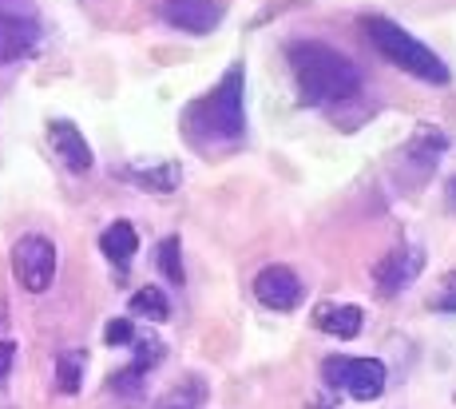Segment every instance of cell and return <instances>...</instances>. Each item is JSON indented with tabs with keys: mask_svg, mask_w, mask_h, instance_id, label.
I'll return each mask as SVG.
<instances>
[{
	"mask_svg": "<svg viewBox=\"0 0 456 409\" xmlns=\"http://www.w3.org/2000/svg\"><path fill=\"white\" fill-rule=\"evenodd\" d=\"M449 203H452V207H456V179H452V183H449Z\"/></svg>",
	"mask_w": 456,
	"mask_h": 409,
	"instance_id": "cell-23",
	"label": "cell"
},
{
	"mask_svg": "<svg viewBox=\"0 0 456 409\" xmlns=\"http://www.w3.org/2000/svg\"><path fill=\"white\" fill-rule=\"evenodd\" d=\"M103 338H108V346H131L135 342V326H131V318H116V322H108Z\"/></svg>",
	"mask_w": 456,
	"mask_h": 409,
	"instance_id": "cell-19",
	"label": "cell"
},
{
	"mask_svg": "<svg viewBox=\"0 0 456 409\" xmlns=\"http://www.w3.org/2000/svg\"><path fill=\"white\" fill-rule=\"evenodd\" d=\"M302 278H297L290 266L274 263V266H262L258 274H254V299L262 302L266 310H278V315H286V310H297L302 307Z\"/></svg>",
	"mask_w": 456,
	"mask_h": 409,
	"instance_id": "cell-8",
	"label": "cell"
},
{
	"mask_svg": "<svg viewBox=\"0 0 456 409\" xmlns=\"http://www.w3.org/2000/svg\"><path fill=\"white\" fill-rule=\"evenodd\" d=\"M84 354L80 350H72V354H60V362H56V389L60 394H80V386H84Z\"/></svg>",
	"mask_w": 456,
	"mask_h": 409,
	"instance_id": "cell-15",
	"label": "cell"
},
{
	"mask_svg": "<svg viewBox=\"0 0 456 409\" xmlns=\"http://www.w3.org/2000/svg\"><path fill=\"white\" fill-rule=\"evenodd\" d=\"M159 271H163V278L167 282H175V286H183V250H179V239H163L159 242Z\"/></svg>",
	"mask_w": 456,
	"mask_h": 409,
	"instance_id": "cell-18",
	"label": "cell"
},
{
	"mask_svg": "<svg viewBox=\"0 0 456 409\" xmlns=\"http://www.w3.org/2000/svg\"><path fill=\"white\" fill-rule=\"evenodd\" d=\"M159 354H163V346L155 342V338H143V342L135 346V365L139 370H147L151 362H159Z\"/></svg>",
	"mask_w": 456,
	"mask_h": 409,
	"instance_id": "cell-21",
	"label": "cell"
},
{
	"mask_svg": "<svg viewBox=\"0 0 456 409\" xmlns=\"http://www.w3.org/2000/svg\"><path fill=\"white\" fill-rule=\"evenodd\" d=\"M362 29H365V37H370V45L381 52L393 68H401V72L417 76V80H425V84H449V64L428 45H420L409 29H401L397 20L370 12V16H362Z\"/></svg>",
	"mask_w": 456,
	"mask_h": 409,
	"instance_id": "cell-3",
	"label": "cell"
},
{
	"mask_svg": "<svg viewBox=\"0 0 456 409\" xmlns=\"http://www.w3.org/2000/svg\"><path fill=\"white\" fill-rule=\"evenodd\" d=\"M159 16L179 32L207 37L223 24V4L218 0H159Z\"/></svg>",
	"mask_w": 456,
	"mask_h": 409,
	"instance_id": "cell-9",
	"label": "cell"
},
{
	"mask_svg": "<svg viewBox=\"0 0 456 409\" xmlns=\"http://www.w3.org/2000/svg\"><path fill=\"white\" fill-rule=\"evenodd\" d=\"M100 250L111 258L116 266H127L131 258H135V250H139V234H135V227L131 223H111L108 231L100 234Z\"/></svg>",
	"mask_w": 456,
	"mask_h": 409,
	"instance_id": "cell-12",
	"label": "cell"
},
{
	"mask_svg": "<svg viewBox=\"0 0 456 409\" xmlns=\"http://www.w3.org/2000/svg\"><path fill=\"white\" fill-rule=\"evenodd\" d=\"M12 271L16 282L32 294H44L56 278V247L44 234H24L20 242L12 247Z\"/></svg>",
	"mask_w": 456,
	"mask_h": 409,
	"instance_id": "cell-6",
	"label": "cell"
},
{
	"mask_svg": "<svg viewBox=\"0 0 456 409\" xmlns=\"http://www.w3.org/2000/svg\"><path fill=\"white\" fill-rule=\"evenodd\" d=\"M322 373H326L330 386L346 389L354 402H377L385 394V362L377 358H346V354H333V358L322 362Z\"/></svg>",
	"mask_w": 456,
	"mask_h": 409,
	"instance_id": "cell-4",
	"label": "cell"
},
{
	"mask_svg": "<svg viewBox=\"0 0 456 409\" xmlns=\"http://www.w3.org/2000/svg\"><path fill=\"white\" fill-rule=\"evenodd\" d=\"M420 271H425V250L420 247H393L389 255L373 266L377 294H381V299H393V294L409 290V286L420 278Z\"/></svg>",
	"mask_w": 456,
	"mask_h": 409,
	"instance_id": "cell-7",
	"label": "cell"
},
{
	"mask_svg": "<svg viewBox=\"0 0 456 409\" xmlns=\"http://www.w3.org/2000/svg\"><path fill=\"white\" fill-rule=\"evenodd\" d=\"M12 362H16V342H0V378L12 370Z\"/></svg>",
	"mask_w": 456,
	"mask_h": 409,
	"instance_id": "cell-22",
	"label": "cell"
},
{
	"mask_svg": "<svg viewBox=\"0 0 456 409\" xmlns=\"http://www.w3.org/2000/svg\"><path fill=\"white\" fill-rule=\"evenodd\" d=\"M48 139H52V151L60 155L68 171H92V147L80 135V127L72 119H52L48 124Z\"/></svg>",
	"mask_w": 456,
	"mask_h": 409,
	"instance_id": "cell-10",
	"label": "cell"
},
{
	"mask_svg": "<svg viewBox=\"0 0 456 409\" xmlns=\"http://www.w3.org/2000/svg\"><path fill=\"white\" fill-rule=\"evenodd\" d=\"M362 307H354V302H346V307H333V302H322L318 310H314V326L326 330L333 338H357L362 334Z\"/></svg>",
	"mask_w": 456,
	"mask_h": 409,
	"instance_id": "cell-11",
	"label": "cell"
},
{
	"mask_svg": "<svg viewBox=\"0 0 456 409\" xmlns=\"http://www.w3.org/2000/svg\"><path fill=\"white\" fill-rule=\"evenodd\" d=\"M207 402V386H203V378H187V381H179V386L171 389V394L159 402V409H199Z\"/></svg>",
	"mask_w": 456,
	"mask_h": 409,
	"instance_id": "cell-16",
	"label": "cell"
},
{
	"mask_svg": "<svg viewBox=\"0 0 456 409\" xmlns=\"http://www.w3.org/2000/svg\"><path fill=\"white\" fill-rule=\"evenodd\" d=\"M247 132V68L231 64L207 95L183 108V135L195 147L234 143Z\"/></svg>",
	"mask_w": 456,
	"mask_h": 409,
	"instance_id": "cell-1",
	"label": "cell"
},
{
	"mask_svg": "<svg viewBox=\"0 0 456 409\" xmlns=\"http://www.w3.org/2000/svg\"><path fill=\"white\" fill-rule=\"evenodd\" d=\"M290 72L297 84V100L305 108H326V103L354 100L362 88V72L349 56H341L338 48L322 45V40H294L286 48Z\"/></svg>",
	"mask_w": 456,
	"mask_h": 409,
	"instance_id": "cell-2",
	"label": "cell"
},
{
	"mask_svg": "<svg viewBox=\"0 0 456 409\" xmlns=\"http://www.w3.org/2000/svg\"><path fill=\"white\" fill-rule=\"evenodd\" d=\"M127 179H135L143 191H175L179 187V179H183V171H179V163H147V168H127L124 171Z\"/></svg>",
	"mask_w": 456,
	"mask_h": 409,
	"instance_id": "cell-13",
	"label": "cell"
},
{
	"mask_svg": "<svg viewBox=\"0 0 456 409\" xmlns=\"http://www.w3.org/2000/svg\"><path fill=\"white\" fill-rule=\"evenodd\" d=\"M40 45V16L32 0H0V64L32 56Z\"/></svg>",
	"mask_w": 456,
	"mask_h": 409,
	"instance_id": "cell-5",
	"label": "cell"
},
{
	"mask_svg": "<svg viewBox=\"0 0 456 409\" xmlns=\"http://www.w3.org/2000/svg\"><path fill=\"white\" fill-rule=\"evenodd\" d=\"M131 315L151 318V322H167V315H171L167 294L159 290V286H143V290H135L131 294Z\"/></svg>",
	"mask_w": 456,
	"mask_h": 409,
	"instance_id": "cell-14",
	"label": "cell"
},
{
	"mask_svg": "<svg viewBox=\"0 0 456 409\" xmlns=\"http://www.w3.org/2000/svg\"><path fill=\"white\" fill-rule=\"evenodd\" d=\"M441 151H444V135L436 132V127H417L413 143H409V155H413L420 168H433Z\"/></svg>",
	"mask_w": 456,
	"mask_h": 409,
	"instance_id": "cell-17",
	"label": "cell"
},
{
	"mask_svg": "<svg viewBox=\"0 0 456 409\" xmlns=\"http://www.w3.org/2000/svg\"><path fill=\"white\" fill-rule=\"evenodd\" d=\"M139 386H143V370H139V365H131V370H119L116 378H111V389H119V394H135Z\"/></svg>",
	"mask_w": 456,
	"mask_h": 409,
	"instance_id": "cell-20",
	"label": "cell"
}]
</instances>
